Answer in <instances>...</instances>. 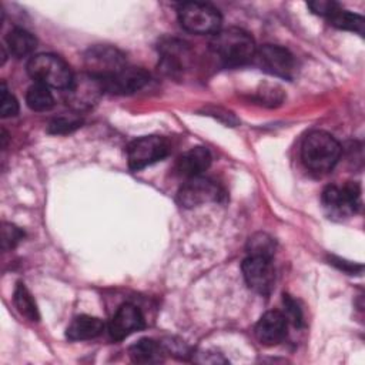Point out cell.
I'll use <instances>...</instances> for the list:
<instances>
[{"label": "cell", "instance_id": "cell-1", "mask_svg": "<svg viewBox=\"0 0 365 365\" xmlns=\"http://www.w3.org/2000/svg\"><path fill=\"white\" fill-rule=\"evenodd\" d=\"M211 53L230 67L244 66L254 60L257 46L250 33L238 27L218 30L210 41Z\"/></svg>", "mask_w": 365, "mask_h": 365}, {"label": "cell", "instance_id": "cell-2", "mask_svg": "<svg viewBox=\"0 0 365 365\" xmlns=\"http://www.w3.org/2000/svg\"><path fill=\"white\" fill-rule=\"evenodd\" d=\"M341 144L325 131L309 133L301 147V158L307 168L315 173L332 170L341 157Z\"/></svg>", "mask_w": 365, "mask_h": 365}, {"label": "cell", "instance_id": "cell-3", "mask_svg": "<svg viewBox=\"0 0 365 365\" xmlns=\"http://www.w3.org/2000/svg\"><path fill=\"white\" fill-rule=\"evenodd\" d=\"M27 73L36 83L61 90H67L74 78L68 64L50 53L33 56L27 63Z\"/></svg>", "mask_w": 365, "mask_h": 365}, {"label": "cell", "instance_id": "cell-4", "mask_svg": "<svg viewBox=\"0 0 365 365\" xmlns=\"http://www.w3.org/2000/svg\"><path fill=\"white\" fill-rule=\"evenodd\" d=\"M180 24L194 34H215L221 27L220 11L208 4L200 1H188L178 9Z\"/></svg>", "mask_w": 365, "mask_h": 365}, {"label": "cell", "instance_id": "cell-5", "mask_svg": "<svg viewBox=\"0 0 365 365\" xmlns=\"http://www.w3.org/2000/svg\"><path fill=\"white\" fill-rule=\"evenodd\" d=\"M322 205L329 218H345L355 214L361 205V188L356 182L348 181L345 185H328L322 191Z\"/></svg>", "mask_w": 365, "mask_h": 365}, {"label": "cell", "instance_id": "cell-6", "mask_svg": "<svg viewBox=\"0 0 365 365\" xmlns=\"http://www.w3.org/2000/svg\"><path fill=\"white\" fill-rule=\"evenodd\" d=\"M86 73L104 80L127 67L125 56L111 46H93L84 54Z\"/></svg>", "mask_w": 365, "mask_h": 365}, {"label": "cell", "instance_id": "cell-7", "mask_svg": "<svg viewBox=\"0 0 365 365\" xmlns=\"http://www.w3.org/2000/svg\"><path fill=\"white\" fill-rule=\"evenodd\" d=\"M170 153V144L165 138L158 135H147L134 140L127 147V161L128 167L138 171L147 165H151Z\"/></svg>", "mask_w": 365, "mask_h": 365}, {"label": "cell", "instance_id": "cell-8", "mask_svg": "<svg viewBox=\"0 0 365 365\" xmlns=\"http://www.w3.org/2000/svg\"><path fill=\"white\" fill-rule=\"evenodd\" d=\"M255 63L265 73L282 78H292L295 73V58L294 56L281 46L265 44L257 48Z\"/></svg>", "mask_w": 365, "mask_h": 365}, {"label": "cell", "instance_id": "cell-9", "mask_svg": "<svg viewBox=\"0 0 365 365\" xmlns=\"http://www.w3.org/2000/svg\"><path fill=\"white\" fill-rule=\"evenodd\" d=\"M241 269L247 285L252 291L261 295H268L271 292L275 282V268L272 258L248 255L244 259Z\"/></svg>", "mask_w": 365, "mask_h": 365}, {"label": "cell", "instance_id": "cell-10", "mask_svg": "<svg viewBox=\"0 0 365 365\" xmlns=\"http://www.w3.org/2000/svg\"><path fill=\"white\" fill-rule=\"evenodd\" d=\"M221 188L210 178L192 177L178 190L177 201L184 208H194L208 202L220 201Z\"/></svg>", "mask_w": 365, "mask_h": 365}, {"label": "cell", "instance_id": "cell-11", "mask_svg": "<svg viewBox=\"0 0 365 365\" xmlns=\"http://www.w3.org/2000/svg\"><path fill=\"white\" fill-rule=\"evenodd\" d=\"M104 93L101 81L86 73L80 76H74L73 83L66 90V101L74 110H86L90 108Z\"/></svg>", "mask_w": 365, "mask_h": 365}, {"label": "cell", "instance_id": "cell-12", "mask_svg": "<svg viewBox=\"0 0 365 365\" xmlns=\"http://www.w3.org/2000/svg\"><path fill=\"white\" fill-rule=\"evenodd\" d=\"M150 80V74L141 67H131L127 66L118 73L100 80L104 88V93L111 94H133L143 88Z\"/></svg>", "mask_w": 365, "mask_h": 365}, {"label": "cell", "instance_id": "cell-13", "mask_svg": "<svg viewBox=\"0 0 365 365\" xmlns=\"http://www.w3.org/2000/svg\"><path fill=\"white\" fill-rule=\"evenodd\" d=\"M144 328V315L138 307L133 304H123L113 315L108 324L110 336L115 341L127 338L130 334Z\"/></svg>", "mask_w": 365, "mask_h": 365}, {"label": "cell", "instance_id": "cell-14", "mask_svg": "<svg viewBox=\"0 0 365 365\" xmlns=\"http://www.w3.org/2000/svg\"><path fill=\"white\" fill-rule=\"evenodd\" d=\"M158 51L161 54V66L168 74L181 73L191 63V48L182 40L165 38L160 43Z\"/></svg>", "mask_w": 365, "mask_h": 365}, {"label": "cell", "instance_id": "cell-15", "mask_svg": "<svg viewBox=\"0 0 365 365\" xmlns=\"http://www.w3.org/2000/svg\"><path fill=\"white\" fill-rule=\"evenodd\" d=\"M288 321L279 311L265 312L255 325V336L259 344L272 346L279 344L287 335Z\"/></svg>", "mask_w": 365, "mask_h": 365}, {"label": "cell", "instance_id": "cell-16", "mask_svg": "<svg viewBox=\"0 0 365 365\" xmlns=\"http://www.w3.org/2000/svg\"><path fill=\"white\" fill-rule=\"evenodd\" d=\"M211 164V154L205 147H194L185 151L177 160V171L180 175L192 178L200 177Z\"/></svg>", "mask_w": 365, "mask_h": 365}, {"label": "cell", "instance_id": "cell-17", "mask_svg": "<svg viewBox=\"0 0 365 365\" xmlns=\"http://www.w3.org/2000/svg\"><path fill=\"white\" fill-rule=\"evenodd\" d=\"M104 329V322L91 315L76 317L67 328V338L71 341H86L98 336Z\"/></svg>", "mask_w": 365, "mask_h": 365}, {"label": "cell", "instance_id": "cell-18", "mask_svg": "<svg viewBox=\"0 0 365 365\" xmlns=\"http://www.w3.org/2000/svg\"><path fill=\"white\" fill-rule=\"evenodd\" d=\"M165 351L163 346L150 338H143L133 344L128 349V355L135 364H157L163 361Z\"/></svg>", "mask_w": 365, "mask_h": 365}, {"label": "cell", "instance_id": "cell-19", "mask_svg": "<svg viewBox=\"0 0 365 365\" xmlns=\"http://www.w3.org/2000/svg\"><path fill=\"white\" fill-rule=\"evenodd\" d=\"M6 43H7L10 54L17 57V58H21V57H26V56L31 54L33 50L37 46L36 37L30 31H27L24 29H19V27L13 29L7 34Z\"/></svg>", "mask_w": 365, "mask_h": 365}, {"label": "cell", "instance_id": "cell-20", "mask_svg": "<svg viewBox=\"0 0 365 365\" xmlns=\"http://www.w3.org/2000/svg\"><path fill=\"white\" fill-rule=\"evenodd\" d=\"M13 301L14 305L17 308V311L27 319L30 321H38L40 315H38V309L36 305V301L33 299L30 291L26 288L24 284L19 282L14 288V294H13Z\"/></svg>", "mask_w": 365, "mask_h": 365}, {"label": "cell", "instance_id": "cell-21", "mask_svg": "<svg viewBox=\"0 0 365 365\" xmlns=\"http://www.w3.org/2000/svg\"><path fill=\"white\" fill-rule=\"evenodd\" d=\"M26 103L34 111H46L54 106V97L47 86L36 83L27 90Z\"/></svg>", "mask_w": 365, "mask_h": 365}, {"label": "cell", "instance_id": "cell-22", "mask_svg": "<svg viewBox=\"0 0 365 365\" xmlns=\"http://www.w3.org/2000/svg\"><path fill=\"white\" fill-rule=\"evenodd\" d=\"M329 23L332 26H335L336 29H342V30H349V31H355L358 34H364V17L356 14V13H351L348 10L344 9H338L336 11H334L329 17H328Z\"/></svg>", "mask_w": 365, "mask_h": 365}, {"label": "cell", "instance_id": "cell-23", "mask_svg": "<svg viewBox=\"0 0 365 365\" xmlns=\"http://www.w3.org/2000/svg\"><path fill=\"white\" fill-rule=\"evenodd\" d=\"M247 251L248 255L272 258L275 254V241L265 232H257L248 240Z\"/></svg>", "mask_w": 365, "mask_h": 365}, {"label": "cell", "instance_id": "cell-24", "mask_svg": "<svg viewBox=\"0 0 365 365\" xmlns=\"http://www.w3.org/2000/svg\"><path fill=\"white\" fill-rule=\"evenodd\" d=\"M83 120L77 115H61L54 118L48 125V133L51 134H67L78 127H81Z\"/></svg>", "mask_w": 365, "mask_h": 365}, {"label": "cell", "instance_id": "cell-25", "mask_svg": "<svg viewBox=\"0 0 365 365\" xmlns=\"http://www.w3.org/2000/svg\"><path fill=\"white\" fill-rule=\"evenodd\" d=\"M19 113V101L16 97L9 93L7 87L4 83H1V90H0V114L3 118L14 117Z\"/></svg>", "mask_w": 365, "mask_h": 365}, {"label": "cell", "instance_id": "cell-26", "mask_svg": "<svg viewBox=\"0 0 365 365\" xmlns=\"http://www.w3.org/2000/svg\"><path fill=\"white\" fill-rule=\"evenodd\" d=\"M23 237H24V232L14 224H9V222L3 224V228H1L3 250L14 248L23 240Z\"/></svg>", "mask_w": 365, "mask_h": 365}, {"label": "cell", "instance_id": "cell-27", "mask_svg": "<svg viewBox=\"0 0 365 365\" xmlns=\"http://www.w3.org/2000/svg\"><path fill=\"white\" fill-rule=\"evenodd\" d=\"M282 302H284V307H285V318L287 321H291L295 327H301L302 325V311L298 305V302L291 298L289 295H285L284 294V298H282Z\"/></svg>", "mask_w": 365, "mask_h": 365}, {"label": "cell", "instance_id": "cell-28", "mask_svg": "<svg viewBox=\"0 0 365 365\" xmlns=\"http://www.w3.org/2000/svg\"><path fill=\"white\" fill-rule=\"evenodd\" d=\"M308 7L311 9L312 13L324 16V17H329L334 11H336L341 6L332 0H315V1H309Z\"/></svg>", "mask_w": 365, "mask_h": 365}]
</instances>
